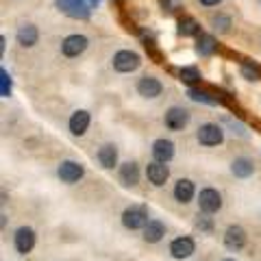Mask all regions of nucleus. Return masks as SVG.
<instances>
[{"label":"nucleus","instance_id":"12","mask_svg":"<svg viewBox=\"0 0 261 261\" xmlns=\"http://www.w3.org/2000/svg\"><path fill=\"white\" fill-rule=\"evenodd\" d=\"M142 178V172H140V166H137V161L128 159L124 163H120L118 166V181L124 185V187H135L140 183Z\"/></svg>","mask_w":261,"mask_h":261},{"label":"nucleus","instance_id":"22","mask_svg":"<svg viewBox=\"0 0 261 261\" xmlns=\"http://www.w3.org/2000/svg\"><path fill=\"white\" fill-rule=\"evenodd\" d=\"M187 98L192 102H200V105H218V98H214L205 89H198V87H190L187 89Z\"/></svg>","mask_w":261,"mask_h":261},{"label":"nucleus","instance_id":"15","mask_svg":"<svg viewBox=\"0 0 261 261\" xmlns=\"http://www.w3.org/2000/svg\"><path fill=\"white\" fill-rule=\"evenodd\" d=\"M89 124H92V116H89V111L76 109V111L70 116V120H68V130H70V133L74 135V137H83V135L87 133Z\"/></svg>","mask_w":261,"mask_h":261},{"label":"nucleus","instance_id":"19","mask_svg":"<svg viewBox=\"0 0 261 261\" xmlns=\"http://www.w3.org/2000/svg\"><path fill=\"white\" fill-rule=\"evenodd\" d=\"M166 233H168L166 224H163L161 220H157V218H150V222L146 224L144 231H142V240L146 244H159L163 238H166Z\"/></svg>","mask_w":261,"mask_h":261},{"label":"nucleus","instance_id":"18","mask_svg":"<svg viewBox=\"0 0 261 261\" xmlns=\"http://www.w3.org/2000/svg\"><path fill=\"white\" fill-rule=\"evenodd\" d=\"M96 161L102 170L118 168V146L116 144H102L96 152Z\"/></svg>","mask_w":261,"mask_h":261},{"label":"nucleus","instance_id":"2","mask_svg":"<svg viewBox=\"0 0 261 261\" xmlns=\"http://www.w3.org/2000/svg\"><path fill=\"white\" fill-rule=\"evenodd\" d=\"M85 176V166L76 159H61L57 163V178L65 185H76Z\"/></svg>","mask_w":261,"mask_h":261},{"label":"nucleus","instance_id":"31","mask_svg":"<svg viewBox=\"0 0 261 261\" xmlns=\"http://www.w3.org/2000/svg\"><path fill=\"white\" fill-rule=\"evenodd\" d=\"M220 261H235L233 257H224V259H220Z\"/></svg>","mask_w":261,"mask_h":261},{"label":"nucleus","instance_id":"29","mask_svg":"<svg viewBox=\"0 0 261 261\" xmlns=\"http://www.w3.org/2000/svg\"><path fill=\"white\" fill-rule=\"evenodd\" d=\"M211 24H214V29L216 31H220V33H226L228 31V27H231V18H228V15H216L214 20H211Z\"/></svg>","mask_w":261,"mask_h":261},{"label":"nucleus","instance_id":"3","mask_svg":"<svg viewBox=\"0 0 261 261\" xmlns=\"http://www.w3.org/2000/svg\"><path fill=\"white\" fill-rule=\"evenodd\" d=\"M196 202H198V211L214 216V214H218V211L222 209L224 198H222V194H220L216 187H202V190L198 192V196H196Z\"/></svg>","mask_w":261,"mask_h":261},{"label":"nucleus","instance_id":"20","mask_svg":"<svg viewBox=\"0 0 261 261\" xmlns=\"http://www.w3.org/2000/svg\"><path fill=\"white\" fill-rule=\"evenodd\" d=\"M231 174L235 178H250L252 174H255V161H252L250 157H244V154H240V157H235L231 161Z\"/></svg>","mask_w":261,"mask_h":261},{"label":"nucleus","instance_id":"7","mask_svg":"<svg viewBox=\"0 0 261 261\" xmlns=\"http://www.w3.org/2000/svg\"><path fill=\"white\" fill-rule=\"evenodd\" d=\"M168 252H170V257H172V259L185 261V259L194 257L196 242H194V238H190V235H178V238H174L172 242H170Z\"/></svg>","mask_w":261,"mask_h":261},{"label":"nucleus","instance_id":"26","mask_svg":"<svg viewBox=\"0 0 261 261\" xmlns=\"http://www.w3.org/2000/svg\"><path fill=\"white\" fill-rule=\"evenodd\" d=\"M196 228H198L200 233H214V218L209 214H202L198 211V218H196Z\"/></svg>","mask_w":261,"mask_h":261},{"label":"nucleus","instance_id":"28","mask_svg":"<svg viewBox=\"0 0 261 261\" xmlns=\"http://www.w3.org/2000/svg\"><path fill=\"white\" fill-rule=\"evenodd\" d=\"M242 76L246 79V81H252V83H255V81H259L261 79V74H259V68L257 65H248V63H244L242 65Z\"/></svg>","mask_w":261,"mask_h":261},{"label":"nucleus","instance_id":"25","mask_svg":"<svg viewBox=\"0 0 261 261\" xmlns=\"http://www.w3.org/2000/svg\"><path fill=\"white\" fill-rule=\"evenodd\" d=\"M178 33H181L183 37H194V35L200 33V24L194 18H183L181 22H178Z\"/></svg>","mask_w":261,"mask_h":261},{"label":"nucleus","instance_id":"9","mask_svg":"<svg viewBox=\"0 0 261 261\" xmlns=\"http://www.w3.org/2000/svg\"><path fill=\"white\" fill-rule=\"evenodd\" d=\"M146 178H148V183L152 187H163V185L170 181V168H168V163L157 161V159L148 161V166H146Z\"/></svg>","mask_w":261,"mask_h":261},{"label":"nucleus","instance_id":"17","mask_svg":"<svg viewBox=\"0 0 261 261\" xmlns=\"http://www.w3.org/2000/svg\"><path fill=\"white\" fill-rule=\"evenodd\" d=\"M137 94H140L142 98H148V100H152V98H159L163 94V85L159 79L154 76H142L140 81H137Z\"/></svg>","mask_w":261,"mask_h":261},{"label":"nucleus","instance_id":"21","mask_svg":"<svg viewBox=\"0 0 261 261\" xmlns=\"http://www.w3.org/2000/svg\"><path fill=\"white\" fill-rule=\"evenodd\" d=\"M15 39H18V44L22 48H33L39 42V31H37L35 24H24V27L18 29V35H15Z\"/></svg>","mask_w":261,"mask_h":261},{"label":"nucleus","instance_id":"6","mask_svg":"<svg viewBox=\"0 0 261 261\" xmlns=\"http://www.w3.org/2000/svg\"><path fill=\"white\" fill-rule=\"evenodd\" d=\"M113 70L120 72V74H130L142 65V57L133 53V50H118L111 59Z\"/></svg>","mask_w":261,"mask_h":261},{"label":"nucleus","instance_id":"14","mask_svg":"<svg viewBox=\"0 0 261 261\" xmlns=\"http://www.w3.org/2000/svg\"><path fill=\"white\" fill-rule=\"evenodd\" d=\"M57 7H59V11H63L68 18H74V20L89 18V7L83 0H57Z\"/></svg>","mask_w":261,"mask_h":261},{"label":"nucleus","instance_id":"5","mask_svg":"<svg viewBox=\"0 0 261 261\" xmlns=\"http://www.w3.org/2000/svg\"><path fill=\"white\" fill-rule=\"evenodd\" d=\"M37 244V235H35V228L31 226H18L13 233V248L18 255H29V252H33V248H35Z\"/></svg>","mask_w":261,"mask_h":261},{"label":"nucleus","instance_id":"11","mask_svg":"<svg viewBox=\"0 0 261 261\" xmlns=\"http://www.w3.org/2000/svg\"><path fill=\"white\" fill-rule=\"evenodd\" d=\"M87 46H89V39L85 35L74 33V35H68L61 42V53H63V57H68V59H74V57L83 55L87 50Z\"/></svg>","mask_w":261,"mask_h":261},{"label":"nucleus","instance_id":"16","mask_svg":"<svg viewBox=\"0 0 261 261\" xmlns=\"http://www.w3.org/2000/svg\"><path fill=\"white\" fill-rule=\"evenodd\" d=\"M152 159H157V161H163V163H170L174 159V154H176V146L172 140H166V137H159V140H154L152 142Z\"/></svg>","mask_w":261,"mask_h":261},{"label":"nucleus","instance_id":"4","mask_svg":"<svg viewBox=\"0 0 261 261\" xmlns=\"http://www.w3.org/2000/svg\"><path fill=\"white\" fill-rule=\"evenodd\" d=\"M196 142L205 148H216L224 142V128L220 124H214V122H205L196 130Z\"/></svg>","mask_w":261,"mask_h":261},{"label":"nucleus","instance_id":"13","mask_svg":"<svg viewBox=\"0 0 261 261\" xmlns=\"http://www.w3.org/2000/svg\"><path fill=\"white\" fill-rule=\"evenodd\" d=\"M172 196L178 205H190V202L196 198V185L192 178H178L172 187Z\"/></svg>","mask_w":261,"mask_h":261},{"label":"nucleus","instance_id":"24","mask_svg":"<svg viewBox=\"0 0 261 261\" xmlns=\"http://www.w3.org/2000/svg\"><path fill=\"white\" fill-rule=\"evenodd\" d=\"M178 76H181V81L185 85H196V83H200V70L196 68V65H185V68H181V72H178Z\"/></svg>","mask_w":261,"mask_h":261},{"label":"nucleus","instance_id":"32","mask_svg":"<svg viewBox=\"0 0 261 261\" xmlns=\"http://www.w3.org/2000/svg\"><path fill=\"white\" fill-rule=\"evenodd\" d=\"M92 3H98V0H92Z\"/></svg>","mask_w":261,"mask_h":261},{"label":"nucleus","instance_id":"1","mask_svg":"<svg viewBox=\"0 0 261 261\" xmlns=\"http://www.w3.org/2000/svg\"><path fill=\"white\" fill-rule=\"evenodd\" d=\"M120 222L126 231H144V226L150 222V214H148V207L144 205H130L122 211L120 216Z\"/></svg>","mask_w":261,"mask_h":261},{"label":"nucleus","instance_id":"30","mask_svg":"<svg viewBox=\"0 0 261 261\" xmlns=\"http://www.w3.org/2000/svg\"><path fill=\"white\" fill-rule=\"evenodd\" d=\"M220 3H222V0H200V5H205V7H216Z\"/></svg>","mask_w":261,"mask_h":261},{"label":"nucleus","instance_id":"27","mask_svg":"<svg viewBox=\"0 0 261 261\" xmlns=\"http://www.w3.org/2000/svg\"><path fill=\"white\" fill-rule=\"evenodd\" d=\"M11 89H13L11 76H9V72L3 68V70H0V96H3V98H9V96H11Z\"/></svg>","mask_w":261,"mask_h":261},{"label":"nucleus","instance_id":"10","mask_svg":"<svg viewBox=\"0 0 261 261\" xmlns=\"http://www.w3.org/2000/svg\"><path fill=\"white\" fill-rule=\"evenodd\" d=\"M163 124H166L168 130H183L187 124H190V111L183 109V107H170L166 111V116H163Z\"/></svg>","mask_w":261,"mask_h":261},{"label":"nucleus","instance_id":"23","mask_svg":"<svg viewBox=\"0 0 261 261\" xmlns=\"http://www.w3.org/2000/svg\"><path fill=\"white\" fill-rule=\"evenodd\" d=\"M216 39L211 37V35H205V33H200V37H198V44H196V50H198L200 57H209V55H214L216 53Z\"/></svg>","mask_w":261,"mask_h":261},{"label":"nucleus","instance_id":"8","mask_svg":"<svg viewBox=\"0 0 261 261\" xmlns=\"http://www.w3.org/2000/svg\"><path fill=\"white\" fill-rule=\"evenodd\" d=\"M222 242H224V248H226V250L238 252V250H242L244 246H246L248 233H246V228H244V226L231 224V226H226V231H224V235H222Z\"/></svg>","mask_w":261,"mask_h":261}]
</instances>
